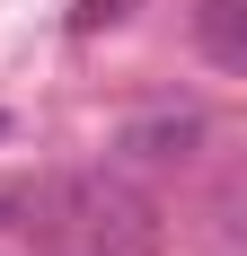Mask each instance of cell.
Masks as SVG:
<instances>
[{"label": "cell", "mask_w": 247, "mask_h": 256, "mask_svg": "<svg viewBox=\"0 0 247 256\" xmlns=\"http://www.w3.org/2000/svg\"><path fill=\"white\" fill-rule=\"evenodd\" d=\"M18 204L36 212V230H44L53 256H159V204H150L142 186H124L115 168L36 186Z\"/></svg>", "instance_id": "6da1fadb"}, {"label": "cell", "mask_w": 247, "mask_h": 256, "mask_svg": "<svg viewBox=\"0 0 247 256\" xmlns=\"http://www.w3.org/2000/svg\"><path fill=\"white\" fill-rule=\"evenodd\" d=\"M203 142H212L203 98H159L115 124V168H186V159H203Z\"/></svg>", "instance_id": "7a4b0ae2"}, {"label": "cell", "mask_w": 247, "mask_h": 256, "mask_svg": "<svg viewBox=\"0 0 247 256\" xmlns=\"http://www.w3.org/2000/svg\"><path fill=\"white\" fill-rule=\"evenodd\" d=\"M194 44L212 71H247V0H194Z\"/></svg>", "instance_id": "3957f363"}, {"label": "cell", "mask_w": 247, "mask_h": 256, "mask_svg": "<svg viewBox=\"0 0 247 256\" xmlns=\"http://www.w3.org/2000/svg\"><path fill=\"white\" fill-rule=\"evenodd\" d=\"M132 9H142V0H71V18H62V36H71V44H88V36H106V26H124Z\"/></svg>", "instance_id": "277c9868"}, {"label": "cell", "mask_w": 247, "mask_h": 256, "mask_svg": "<svg viewBox=\"0 0 247 256\" xmlns=\"http://www.w3.org/2000/svg\"><path fill=\"white\" fill-rule=\"evenodd\" d=\"M0 132H9V115H0Z\"/></svg>", "instance_id": "5b68a950"}]
</instances>
